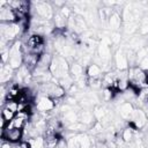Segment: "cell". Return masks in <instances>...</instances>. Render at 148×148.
<instances>
[{
    "label": "cell",
    "instance_id": "30",
    "mask_svg": "<svg viewBox=\"0 0 148 148\" xmlns=\"http://www.w3.org/2000/svg\"><path fill=\"white\" fill-rule=\"evenodd\" d=\"M143 108H145V110H146V109H148V101L146 102V104H145V106H143ZM143 108H142V109H143Z\"/></svg>",
    "mask_w": 148,
    "mask_h": 148
},
{
    "label": "cell",
    "instance_id": "4",
    "mask_svg": "<svg viewBox=\"0 0 148 148\" xmlns=\"http://www.w3.org/2000/svg\"><path fill=\"white\" fill-rule=\"evenodd\" d=\"M35 99H36L35 108H36L37 112H51L52 110L56 109L53 99L49 96L40 95V96H37V98H35Z\"/></svg>",
    "mask_w": 148,
    "mask_h": 148
},
{
    "label": "cell",
    "instance_id": "28",
    "mask_svg": "<svg viewBox=\"0 0 148 148\" xmlns=\"http://www.w3.org/2000/svg\"><path fill=\"white\" fill-rule=\"evenodd\" d=\"M18 147H20V148H30V145H29L28 141L22 140V141L18 142Z\"/></svg>",
    "mask_w": 148,
    "mask_h": 148
},
{
    "label": "cell",
    "instance_id": "22",
    "mask_svg": "<svg viewBox=\"0 0 148 148\" xmlns=\"http://www.w3.org/2000/svg\"><path fill=\"white\" fill-rule=\"evenodd\" d=\"M15 116H16V113H14V112L10 111V110H8V109H6V108H2V109H1V117L5 118L8 123L12 121V120L15 118Z\"/></svg>",
    "mask_w": 148,
    "mask_h": 148
},
{
    "label": "cell",
    "instance_id": "11",
    "mask_svg": "<svg viewBox=\"0 0 148 148\" xmlns=\"http://www.w3.org/2000/svg\"><path fill=\"white\" fill-rule=\"evenodd\" d=\"M69 74L74 79V82L80 80L81 77L86 76L84 75V68H83V66L79 61H74V62L71 64V66H69Z\"/></svg>",
    "mask_w": 148,
    "mask_h": 148
},
{
    "label": "cell",
    "instance_id": "16",
    "mask_svg": "<svg viewBox=\"0 0 148 148\" xmlns=\"http://www.w3.org/2000/svg\"><path fill=\"white\" fill-rule=\"evenodd\" d=\"M42 43H44L43 36L37 35V34H31L30 36H28V38H27L25 42H24V44L28 46L29 50L34 49L35 46H37L38 44H42Z\"/></svg>",
    "mask_w": 148,
    "mask_h": 148
},
{
    "label": "cell",
    "instance_id": "2",
    "mask_svg": "<svg viewBox=\"0 0 148 148\" xmlns=\"http://www.w3.org/2000/svg\"><path fill=\"white\" fill-rule=\"evenodd\" d=\"M35 13L36 16L46 20V21H52L53 16H54V12H53V7L52 3L50 2H45V1H37V2H32V8H31Z\"/></svg>",
    "mask_w": 148,
    "mask_h": 148
},
{
    "label": "cell",
    "instance_id": "5",
    "mask_svg": "<svg viewBox=\"0 0 148 148\" xmlns=\"http://www.w3.org/2000/svg\"><path fill=\"white\" fill-rule=\"evenodd\" d=\"M23 139V130L13 128V130H1V140L2 142L8 141L10 143H17Z\"/></svg>",
    "mask_w": 148,
    "mask_h": 148
},
{
    "label": "cell",
    "instance_id": "29",
    "mask_svg": "<svg viewBox=\"0 0 148 148\" xmlns=\"http://www.w3.org/2000/svg\"><path fill=\"white\" fill-rule=\"evenodd\" d=\"M0 148H13V143L8 142V141H5V142H1V146Z\"/></svg>",
    "mask_w": 148,
    "mask_h": 148
},
{
    "label": "cell",
    "instance_id": "3",
    "mask_svg": "<svg viewBox=\"0 0 148 148\" xmlns=\"http://www.w3.org/2000/svg\"><path fill=\"white\" fill-rule=\"evenodd\" d=\"M130 125H132L136 130L145 128L148 125V118H147L146 112L140 108L134 109V111L130 118Z\"/></svg>",
    "mask_w": 148,
    "mask_h": 148
},
{
    "label": "cell",
    "instance_id": "18",
    "mask_svg": "<svg viewBox=\"0 0 148 148\" xmlns=\"http://www.w3.org/2000/svg\"><path fill=\"white\" fill-rule=\"evenodd\" d=\"M45 138V148H56L60 138L58 134H53V135H46Z\"/></svg>",
    "mask_w": 148,
    "mask_h": 148
},
{
    "label": "cell",
    "instance_id": "10",
    "mask_svg": "<svg viewBox=\"0 0 148 148\" xmlns=\"http://www.w3.org/2000/svg\"><path fill=\"white\" fill-rule=\"evenodd\" d=\"M86 75L88 79H101L103 76V69L96 62H91L86 68Z\"/></svg>",
    "mask_w": 148,
    "mask_h": 148
},
{
    "label": "cell",
    "instance_id": "20",
    "mask_svg": "<svg viewBox=\"0 0 148 148\" xmlns=\"http://www.w3.org/2000/svg\"><path fill=\"white\" fill-rule=\"evenodd\" d=\"M2 108H6V109L13 111L14 113H17V110H18V103H17V101H6L5 104L2 105Z\"/></svg>",
    "mask_w": 148,
    "mask_h": 148
},
{
    "label": "cell",
    "instance_id": "21",
    "mask_svg": "<svg viewBox=\"0 0 148 148\" xmlns=\"http://www.w3.org/2000/svg\"><path fill=\"white\" fill-rule=\"evenodd\" d=\"M102 96H103V99L105 102H109V101L113 99V97L116 96V92H113V90L111 88H104L103 92H102Z\"/></svg>",
    "mask_w": 148,
    "mask_h": 148
},
{
    "label": "cell",
    "instance_id": "1",
    "mask_svg": "<svg viewBox=\"0 0 148 148\" xmlns=\"http://www.w3.org/2000/svg\"><path fill=\"white\" fill-rule=\"evenodd\" d=\"M69 66L71 65L65 57L57 54V56H53V60L50 65L49 71L51 72V74L53 75L54 79L60 80L64 76L69 74Z\"/></svg>",
    "mask_w": 148,
    "mask_h": 148
},
{
    "label": "cell",
    "instance_id": "12",
    "mask_svg": "<svg viewBox=\"0 0 148 148\" xmlns=\"http://www.w3.org/2000/svg\"><path fill=\"white\" fill-rule=\"evenodd\" d=\"M120 25H121V15L114 10L112 15L108 18V27L114 32V31H119Z\"/></svg>",
    "mask_w": 148,
    "mask_h": 148
},
{
    "label": "cell",
    "instance_id": "23",
    "mask_svg": "<svg viewBox=\"0 0 148 148\" xmlns=\"http://www.w3.org/2000/svg\"><path fill=\"white\" fill-rule=\"evenodd\" d=\"M130 88V81L128 79H119L118 80V91L124 92Z\"/></svg>",
    "mask_w": 148,
    "mask_h": 148
},
{
    "label": "cell",
    "instance_id": "27",
    "mask_svg": "<svg viewBox=\"0 0 148 148\" xmlns=\"http://www.w3.org/2000/svg\"><path fill=\"white\" fill-rule=\"evenodd\" d=\"M56 148H68V143H67V140H65L64 138H60L58 145Z\"/></svg>",
    "mask_w": 148,
    "mask_h": 148
},
{
    "label": "cell",
    "instance_id": "14",
    "mask_svg": "<svg viewBox=\"0 0 148 148\" xmlns=\"http://www.w3.org/2000/svg\"><path fill=\"white\" fill-rule=\"evenodd\" d=\"M53 60V56L49 52H45L43 53L40 57H39V60H38V65H37V68H40V69H49L50 68V65Z\"/></svg>",
    "mask_w": 148,
    "mask_h": 148
},
{
    "label": "cell",
    "instance_id": "24",
    "mask_svg": "<svg viewBox=\"0 0 148 148\" xmlns=\"http://www.w3.org/2000/svg\"><path fill=\"white\" fill-rule=\"evenodd\" d=\"M27 123H29V121H25L24 119H22V118L17 117V116H15V118L13 119L14 128H20V130H23V128H24V126L27 125Z\"/></svg>",
    "mask_w": 148,
    "mask_h": 148
},
{
    "label": "cell",
    "instance_id": "26",
    "mask_svg": "<svg viewBox=\"0 0 148 148\" xmlns=\"http://www.w3.org/2000/svg\"><path fill=\"white\" fill-rule=\"evenodd\" d=\"M138 67L141 68L142 71L147 72V71H148V57H146V58H143L141 61H139V62H138Z\"/></svg>",
    "mask_w": 148,
    "mask_h": 148
},
{
    "label": "cell",
    "instance_id": "9",
    "mask_svg": "<svg viewBox=\"0 0 148 148\" xmlns=\"http://www.w3.org/2000/svg\"><path fill=\"white\" fill-rule=\"evenodd\" d=\"M14 75H15V69H13L8 64H1V68H0L1 84L9 82L12 79H14Z\"/></svg>",
    "mask_w": 148,
    "mask_h": 148
},
{
    "label": "cell",
    "instance_id": "6",
    "mask_svg": "<svg viewBox=\"0 0 148 148\" xmlns=\"http://www.w3.org/2000/svg\"><path fill=\"white\" fill-rule=\"evenodd\" d=\"M114 64L118 71H126L130 68L126 52L123 49H118L117 52L114 53Z\"/></svg>",
    "mask_w": 148,
    "mask_h": 148
},
{
    "label": "cell",
    "instance_id": "17",
    "mask_svg": "<svg viewBox=\"0 0 148 148\" xmlns=\"http://www.w3.org/2000/svg\"><path fill=\"white\" fill-rule=\"evenodd\" d=\"M30 148H45V138L44 135H38L28 140Z\"/></svg>",
    "mask_w": 148,
    "mask_h": 148
},
{
    "label": "cell",
    "instance_id": "13",
    "mask_svg": "<svg viewBox=\"0 0 148 148\" xmlns=\"http://www.w3.org/2000/svg\"><path fill=\"white\" fill-rule=\"evenodd\" d=\"M94 120H95L94 112H91L89 109H83L79 112V121H81L82 124L89 126L94 124Z\"/></svg>",
    "mask_w": 148,
    "mask_h": 148
},
{
    "label": "cell",
    "instance_id": "19",
    "mask_svg": "<svg viewBox=\"0 0 148 148\" xmlns=\"http://www.w3.org/2000/svg\"><path fill=\"white\" fill-rule=\"evenodd\" d=\"M75 31L77 32H84L87 30V22L81 15L75 14Z\"/></svg>",
    "mask_w": 148,
    "mask_h": 148
},
{
    "label": "cell",
    "instance_id": "8",
    "mask_svg": "<svg viewBox=\"0 0 148 148\" xmlns=\"http://www.w3.org/2000/svg\"><path fill=\"white\" fill-rule=\"evenodd\" d=\"M134 105L131 103V102H124L123 104L118 105L117 106V110H118V113H119V117L124 120H130L133 111H134Z\"/></svg>",
    "mask_w": 148,
    "mask_h": 148
},
{
    "label": "cell",
    "instance_id": "25",
    "mask_svg": "<svg viewBox=\"0 0 148 148\" xmlns=\"http://www.w3.org/2000/svg\"><path fill=\"white\" fill-rule=\"evenodd\" d=\"M110 40H111V44H112V45L117 46V45L120 43V40H121L120 32H119V31H114V32H112V34L110 35Z\"/></svg>",
    "mask_w": 148,
    "mask_h": 148
},
{
    "label": "cell",
    "instance_id": "7",
    "mask_svg": "<svg viewBox=\"0 0 148 148\" xmlns=\"http://www.w3.org/2000/svg\"><path fill=\"white\" fill-rule=\"evenodd\" d=\"M0 21L3 23H15L17 22V16L15 12L9 6H7L0 8Z\"/></svg>",
    "mask_w": 148,
    "mask_h": 148
},
{
    "label": "cell",
    "instance_id": "15",
    "mask_svg": "<svg viewBox=\"0 0 148 148\" xmlns=\"http://www.w3.org/2000/svg\"><path fill=\"white\" fill-rule=\"evenodd\" d=\"M52 22H53L56 29H58V30H64L65 28H67V18L60 12H57L54 14Z\"/></svg>",
    "mask_w": 148,
    "mask_h": 148
}]
</instances>
